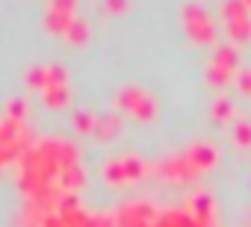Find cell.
I'll return each instance as SVG.
<instances>
[{
  "label": "cell",
  "instance_id": "22",
  "mask_svg": "<svg viewBox=\"0 0 251 227\" xmlns=\"http://www.w3.org/2000/svg\"><path fill=\"white\" fill-rule=\"evenodd\" d=\"M0 171H3V165H0Z\"/></svg>",
  "mask_w": 251,
  "mask_h": 227
},
{
  "label": "cell",
  "instance_id": "9",
  "mask_svg": "<svg viewBox=\"0 0 251 227\" xmlns=\"http://www.w3.org/2000/svg\"><path fill=\"white\" fill-rule=\"evenodd\" d=\"M77 6H80V0H50L48 9H45V30L50 36L65 39V33L71 30V24L80 18Z\"/></svg>",
  "mask_w": 251,
  "mask_h": 227
},
{
  "label": "cell",
  "instance_id": "16",
  "mask_svg": "<svg viewBox=\"0 0 251 227\" xmlns=\"http://www.w3.org/2000/svg\"><path fill=\"white\" fill-rule=\"evenodd\" d=\"M27 115H30L27 97H12V100L6 103V118H12V121H27Z\"/></svg>",
  "mask_w": 251,
  "mask_h": 227
},
{
  "label": "cell",
  "instance_id": "4",
  "mask_svg": "<svg viewBox=\"0 0 251 227\" xmlns=\"http://www.w3.org/2000/svg\"><path fill=\"white\" fill-rule=\"evenodd\" d=\"M180 24H183V33H186L195 45H201V47L219 42L216 18H213L210 9L201 6V3H186V6L180 9Z\"/></svg>",
  "mask_w": 251,
  "mask_h": 227
},
{
  "label": "cell",
  "instance_id": "12",
  "mask_svg": "<svg viewBox=\"0 0 251 227\" xmlns=\"http://www.w3.org/2000/svg\"><path fill=\"white\" fill-rule=\"evenodd\" d=\"M183 154H186L189 162L198 168V174L213 171V168L219 165V159H222V154H219V148H216L213 142H192V145L183 148Z\"/></svg>",
  "mask_w": 251,
  "mask_h": 227
},
{
  "label": "cell",
  "instance_id": "1",
  "mask_svg": "<svg viewBox=\"0 0 251 227\" xmlns=\"http://www.w3.org/2000/svg\"><path fill=\"white\" fill-rule=\"evenodd\" d=\"M80 165V151L74 142L62 136L36 139L27 154L18 159V189L33 209H56L62 198V174Z\"/></svg>",
  "mask_w": 251,
  "mask_h": 227
},
{
  "label": "cell",
  "instance_id": "18",
  "mask_svg": "<svg viewBox=\"0 0 251 227\" xmlns=\"http://www.w3.org/2000/svg\"><path fill=\"white\" fill-rule=\"evenodd\" d=\"M95 124H98V115H92V112H86V109L74 112V130L77 133H95Z\"/></svg>",
  "mask_w": 251,
  "mask_h": 227
},
{
  "label": "cell",
  "instance_id": "13",
  "mask_svg": "<svg viewBox=\"0 0 251 227\" xmlns=\"http://www.w3.org/2000/svg\"><path fill=\"white\" fill-rule=\"evenodd\" d=\"M121 130H124V121H121V115H115V112H106V115H98V124H95V139H100V142H112V139H118L121 136Z\"/></svg>",
  "mask_w": 251,
  "mask_h": 227
},
{
  "label": "cell",
  "instance_id": "3",
  "mask_svg": "<svg viewBox=\"0 0 251 227\" xmlns=\"http://www.w3.org/2000/svg\"><path fill=\"white\" fill-rule=\"evenodd\" d=\"M115 109L124 112V115H130V118L139 121V124H151V121L157 118V112H160L157 97H154L148 89L136 86V83H127V86L118 89V94H115Z\"/></svg>",
  "mask_w": 251,
  "mask_h": 227
},
{
  "label": "cell",
  "instance_id": "2",
  "mask_svg": "<svg viewBox=\"0 0 251 227\" xmlns=\"http://www.w3.org/2000/svg\"><path fill=\"white\" fill-rule=\"evenodd\" d=\"M27 86L36 89L48 109H65L71 103V86H68V68L62 62H45L33 65L27 71Z\"/></svg>",
  "mask_w": 251,
  "mask_h": 227
},
{
  "label": "cell",
  "instance_id": "15",
  "mask_svg": "<svg viewBox=\"0 0 251 227\" xmlns=\"http://www.w3.org/2000/svg\"><path fill=\"white\" fill-rule=\"evenodd\" d=\"M236 115V109H233V100L230 97H216L213 100V121L216 124H230Z\"/></svg>",
  "mask_w": 251,
  "mask_h": 227
},
{
  "label": "cell",
  "instance_id": "8",
  "mask_svg": "<svg viewBox=\"0 0 251 227\" xmlns=\"http://www.w3.org/2000/svg\"><path fill=\"white\" fill-rule=\"evenodd\" d=\"M154 171H157V177H160V180H166V183H172V186H186V183H192V180H198V177H201V174H198V168L189 162V157H186L183 151L169 154L166 159H160Z\"/></svg>",
  "mask_w": 251,
  "mask_h": 227
},
{
  "label": "cell",
  "instance_id": "5",
  "mask_svg": "<svg viewBox=\"0 0 251 227\" xmlns=\"http://www.w3.org/2000/svg\"><path fill=\"white\" fill-rule=\"evenodd\" d=\"M204 77H207V83L216 86V89L233 83V80L239 77V50H236V45H219L216 53H213L210 62H207Z\"/></svg>",
  "mask_w": 251,
  "mask_h": 227
},
{
  "label": "cell",
  "instance_id": "17",
  "mask_svg": "<svg viewBox=\"0 0 251 227\" xmlns=\"http://www.w3.org/2000/svg\"><path fill=\"white\" fill-rule=\"evenodd\" d=\"M233 142L239 148H248L251 151V121L248 118H236L233 121Z\"/></svg>",
  "mask_w": 251,
  "mask_h": 227
},
{
  "label": "cell",
  "instance_id": "10",
  "mask_svg": "<svg viewBox=\"0 0 251 227\" xmlns=\"http://www.w3.org/2000/svg\"><path fill=\"white\" fill-rule=\"evenodd\" d=\"M115 227H154L160 218V209L148 201H130L115 209Z\"/></svg>",
  "mask_w": 251,
  "mask_h": 227
},
{
  "label": "cell",
  "instance_id": "20",
  "mask_svg": "<svg viewBox=\"0 0 251 227\" xmlns=\"http://www.w3.org/2000/svg\"><path fill=\"white\" fill-rule=\"evenodd\" d=\"M236 86H239V91H242V94H248V97H251V68H248V71H239Z\"/></svg>",
  "mask_w": 251,
  "mask_h": 227
},
{
  "label": "cell",
  "instance_id": "19",
  "mask_svg": "<svg viewBox=\"0 0 251 227\" xmlns=\"http://www.w3.org/2000/svg\"><path fill=\"white\" fill-rule=\"evenodd\" d=\"M127 6H130V0H103V12H109V15L127 12Z\"/></svg>",
  "mask_w": 251,
  "mask_h": 227
},
{
  "label": "cell",
  "instance_id": "21",
  "mask_svg": "<svg viewBox=\"0 0 251 227\" xmlns=\"http://www.w3.org/2000/svg\"><path fill=\"white\" fill-rule=\"evenodd\" d=\"M245 3H248V9H251V0H245Z\"/></svg>",
  "mask_w": 251,
  "mask_h": 227
},
{
  "label": "cell",
  "instance_id": "11",
  "mask_svg": "<svg viewBox=\"0 0 251 227\" xmlns=\"http://www.w3.org/2000/svg\"><path fill=\"white\" fill-rule=\"evenodd\" d=\"M186 212H189V218H192L198 227H219V224H216V221H219L216 201H213L207 192L192 195V198H189V204H186Z\"/></svg>",
  "mask_w": 251,
  "mask_h": 227
},
{
  "label": "cell",
  "instance_id": "7",
  "mask_svg": "<svg viewBox=\"0 0 251 227\" xmlns=\"http://www.w3.org/2000/svg\"><path fill=\"white\" fill-rule=\"evenodd\" d=\"M103 183L109 186H130V183H139L145 180L148 174V165L142 157H130V154H124V157H112L109 162H103Z\"/></svg>",
  "mask_w": 251,
  "mask_h": 227
},
{
  "label": "cell",
  "instance_id": "6",
  "mask_svg": "<svg viewBox=\"0 0 251 227\" xmlns=\"http://www.w3.org/2000/svg\"><path fill=\"white\" fill-rule=\"evenodd\" d=\"M219 15L225 21L227 39L233 45L251 42V9H248L245 0H222V3H219Z\"/></svg>",
  "mask_w": 251,
  "mask_h": 227
},
{
  "label": "cell",
  "instance_id": "14",
  "mask_svg": "<svg viewBox=\"0 0 251 227\" xmlns=\"http://www.w3.org/2000/svg\"><path fill=\"white\" fill-rule=\"evenodd\" d=\"M89 39H92V24H89L86 18H77V21L71 24V30L65 33V42H68V45H77V47L86 45Z\"/></svg>",
  "mask_w": 251,
  "mask_h": 227
}]
</instances>
